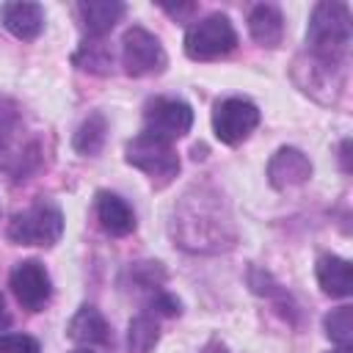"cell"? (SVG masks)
Segmentation results:
<instances>
[{"mask_svg":"<svg viewBox=\"0 0 353 353\" xmlns=\"http://www.w3.org/2000/svg\"><path fill=\"white\" fill-rule=\"evenodd\" d=\"M237 47L234 25L226 14H207L196 19L185 33V55L193 61H212Z\"/></svg>","mask_w":353,"mask_h":353,"instance_id":"3957f363","label":"cell"},{"mask_svg":"<svg viewBox=\"0 0 353 353\" xmlns=\"http://www.w3.org/2000/svg\"><path fill=\"white\" fill-rule=\"evenodd\" d=\"M0 353H41V345L28 334H0Z\"/></svg>","mask_w":353,"mask_h":353,"instance_id":"603a6c76","label":"cell"},{"mask_svg":"<svg viewBox=\"0 0 353 353\" xmlns=\"http://www.w3.org/2000/svg\"><path fill=\"white\" fill-rule=\"evenodd\" d=\"M268 176L273 188H292L312 176V163L301 149L281 146L268 165Z\"/></svg>","mask_w":353,"mask_h":353,"instance_id":"4fadbf2b","label":"cell"},{"mask_svg":"<svg viewBox=\"0 0 353 353\" xmlns=\"http://www.w3.org/2000/svg\"><path fill=\"white\" fill-rule=\"evenodd\" d=\"M146 312L154 314V317H176V314L182 312V303H179L171 292L157 290V292H152V295L146 298Z\"/></svg>","mask_w":353,"mask_h":353,"instance_id":"7402d4cb","label":"cell"},{"mask_svg":"<svg viewBox=\"0 0 353 353\" xmlns=\"http://www.w3.org/2000/svg\"><path fill=\"white\" fill-rule=\"evenodd\" d=\"M66 334H69L72 342H77V345H83V347H97V345L105 347V345L113 342L110 325H108V320L99 314L97 306H80V309L74 312V317L69 320Z\"/></svg>","mask_w":353,"mask_h":353,"instance_id":"7c38bea8","label":"cell"},{"mask_svg":"<svg viewBox=\"0 0 353 353\" xmlns=\"http://www.w3.org/2000/svg\"><path fill=\"white\" fill-rule=\"evenodd\" d=\"M248 30H251L256 44L276 47V44H281V36H284V17H281V11L276 6L259 3L248 14Z\"/></svg>","mask_w":353,"mask_h":353,"instance_id":"2e32d148","label":"cell"},{"mask_svg":"<svg viewBox=\"0 0 353 353\" xmlns=\"http://www.w3.org/2000/svg\"><path fill=\"white\" fill-rule=\"evenodd\" d=\"M8 325V312H6V301H3V295H0V331Z\"/></svg>","mask_w":353,"mask_h":353,"instance_id":"484cf974","label":"cell"},{"mask_svg":"<svg viewBox=\"0 0 353 353\" xmlns=\"http://www.w3.org/2000/svg\"><path fill=\"white\" fill-rule=\"evenodd\" d=\"M251 287H254V292H259V295L270 298V301L279 306V312H281L284 317L295 309V303L290 301V295H287V292H284V290H281V287H279L268 273H262V270H256V268L251 270Z\"/></svg>","mask_w":353,"mask_h":353,"instance_id":"44dd1931","label":"cell"},{"mask_svg":"<svg viewBox=\"0 0 353 353\" xmlns=\"http://www.w3.org/2000/svg\"><path fill=\"white\" fill-rule=\"evenodd\" d=\"M124 160H127L130 165H135L138 171H143L157 188L168 185V182L179 174V157H176V152L171 149V143H168V141H160V138H154V135H146V132L135 135V138L127 143Z\"/></svg>","mask_w":353,"mask_h":353,"instance_id":"277c9868","label":"cell"},{"mask_svg":"<svg viewBox=\"0 0 353 353\" xmlns=\"http://www.w3.org/2000/svg\"><path fill=\"white\" fill-rule=\"evenodd\" d=\"M323 328H325V336L336 347H350V342H353V306L331 309L323 320Z\"/></svg>","mask_w":353,"mask_h":353,"instance_id":"ffe728a7","label":"cell"},{"mask_svg":"<svg viewBox=\"0 0 353 353\" xmlns=\"http://www.w3.org/2000/svg\"><path fill=\"white\" fill-rule=\"evenodd\" d=\"M19 135H22V116L17 105L8 99H0V168L14 174L17 179H25L39 149L36 143L19 149Z\"/></svg>","mask_w":353,"mask_h":353,"instance_id":"5b68a950","label":"cell"},{"mask_svg":"<svg viewBox=\"0 0 353 353\" xmlns=\"http://www.w3.org/2000/svg\"><path fill=\"white\" fill-rule=\"evenodd\" d=\"M83 30L91 39H102L105 33H110L116 28V22L124 14V3L119 0H83L74 6Z\"/></svg>","mask_w":353,"mask_h":353,"instance_id":"5bb4252c","label":"cell"},{"mask_svg":"<svg viewBox=\"0 0 353 353\" xmlns=\"http://www.w3.org/2000/svg\"><path fill=\"white\" fill-rule=\"evenodd\" d=\"M0 22L11 36L22 41H33L44 30V8L39 3H25V0L6 3L0 6Z\"/></svg>","mask_w":353,"mask_h":353,"instance_id":"30bf717a","label":"cell"},{"mask_svg":"<svg viewBox=\"0 0 353 353\" xmlns=\"http://www.w3.org/2000/svg\"><path fill=\"white\" fill-rule=\"evenodd\" d=\"M157 339H160V325H157L154 314L143 312L130 320V325H127V350L130 353H152Z\"/></svg>","mask_w":353,"mask_h":353,"instance_id":"ac0fdd59","label":"cell"},{"mask_svg":"<svg viewBox=\"0 0 353 353\" xmlns=\"http://www.w3.org/2000/svg\"><path fill=\"white\" fill-rule=\"evenodd\" d=\"M306 44L317 66L336 69L350 50V8L336 0H323L312 8Z\"/></svg>","mask_w":353,"mask_h":353,"instance_id":"6da1fadb","label":"cell"},{"mask_svg":"<svg viewBox=\"0 0 353 353\" xmlns=\"http://www.w3.org/2000/svg\"><path fill=\"white\" fill-rule=\"evenodd\" d=\"M163 8H165L171 17H176V19H179V17H185V14H193V11H196V6H193V3H185V6H163Z\"/></svg>","mask_w":353,"mask_h":353,"instance_id":"cb8c5ba5","label":"cell"},{"mask_svg":"<svg viewBox=\"0 0 353 353\" xmlns=\"http://www.w3.org/2000/svg\"><path fill=\"white\" fill-rule=\"evenodd\" d=\"M121 63L130 77L157 74L165 69V50L154 33L132 25L121 39Z\"/></svg>","mask_w":353,"mask_h":353,"instance_id":"ba28073f","label":"cell"},{"mask_svg":"<svg viewBox=\"0 0 353 353\" xmlns=\"http://www.w3.org/2000/svg\"><path fill=\"white\" fill-rule=\"evenodd\" d=\"M201 353H232L223 342H218V339H212V342H207L204 347H201Z\"/></svg>","mask_w":353,"mask_h":353,"instance_id":"d4e9b609","label":"cell"},{"mask_svg":"<svg viewBox=\"0 0 353 353\" xmlns=\"http://www.w3.org/2000/svg\"><path fill=\"white\" fill-rule=\"evenodd\" d=\"M8 287L17 298V303L28 312H41L50 298H52V281L47 268L39 259H25L17 262L11 276H8Z\"/></svg>","mask_w":353,"mask_h":353,"instance_id":"9c48e42d","label":"cell"},{"mask_svg":"<svg viewBox=\"0 0 353 353\" xmlns=\"http://www.w3.org/2000/svg\"><path fill=\"white\" fill-rule=\"evenodd\" d=\"M72 61H74L77 69H85V72H94V74H108L113 55L108 52V47L102 44V39H88V41L80 44V50L74 52Z\"/></svg>","mask_w":353,"mask_h":353,"instance_id":"d6986e66","label":"cell"},{"mask_svg":"<svg viewBox=\"0 0 353 353\" xmlns=\"http://www.w3.org/2000/svg\"><path fill=\"white\" fill-rule=\"evenodd\" d=\"M72 353H94L91 347H77V350H72Z\"/></svg>","mask_w":353,"mask_h":353,"instance_id":"4316f807","label":"cell"},{"mask_svg":"<svg viewBox=\"0 0 353 353\" xmlns=\"http://www.w3.org/2000/svg\"><path fill=\"white\" fill-rule=\"evenodd\" d=\"M314 276H317V284L325 295L331 298H347L350 290H353V270H350V262L336 256V254H323L314 265Z\"/></svg>","mask_w":353,"mask_h":353,"instance_id":"9a60e30c","label":"cell"},{"mask_svg":"<svg viewBox=\"0 0 353 353\" xmlns=\"http://www.w3.org/2000/svg\"><path fill=\"white\" fill-rule=\"evenodd\" d=\"M94 210H97L99 226L110 237H127L135 229V212H132V207L119 193L99 190L97 193V201H94Z\"/></svg>","mask_w":353,"mask_h":353,"instance_id":"8fae6325","label":"cell"},{"mask_svg":"<svg viewBox=\"0 0 353 353\" xmlns=\"http://www.w3.org/2000/svg\"><path fill=\"white\" fill-rule=\"evenodd\" d=\"M193 124V110L188 102L174 97H154L143 108V132L154 135L160 141H176L182 138Z\"/></svg>","mask_w":353,"mask_h":353,"instance_id":"8992f818","label":"cell"},{"mask_svg":"<svg viewBox=\"0 0 353 353\" xmlns=\"http://www.w3.org/2000/svg\"><path fill=\"white\" fill-rule=\"evenodd\" d=\"M105 135H108V119H105L99 110H94V113H88V116L80 121V127L74 130L72 146H74V152L91 157V154H97V152L105 146Z\"/></svg>","mask_w":353,"mask_h":353,"instance_id":"e0dca14e","label":"cell"},{"mask_svg":"<svg viewBox=\"0 0 353 353\" xmlns=\"http://www.w3.org/2000/svg\"><path fill=\"white\" fill-rule=\"evenodd\" d=\"M331 353H350V347H336V350H331Z\"/></svg>","mask_w":353,"mask_h":353,"instance_id":"83f0119b","label":"cell"},{"mask_svg":"<svg viewBox=\"0 0 353 353\" xmlns=\"http://www.w3.org/2000/svg\"><path fill=\"white\" fill-rule=\"evenodd\" d=\"M259 124V108L245 97L221 99L212 110V132L221 143H240L245 141Z\"/></svg>","mask_w":353,"mask_h":353,"instance_id":"52a82bcc","label":"cell"},{"mask_svg":"<svg viewBox=\"0 0 353 353\" xmlns=\"http://www.w3.org/2000/svg\"><path fill=\"white\" fill-rule=\"evenodd\" d=\"M6 234L17 245H44V248H50L63 234V215L55 204L39 201V204L17 212L8 221Z\"/></svg>","mask_w":353,"mask_h":353,"instance_id":"7a4b0ae2","label":"cell"}]
</instances>
